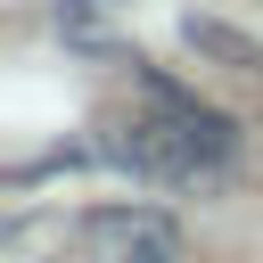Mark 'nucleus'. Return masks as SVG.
Wrapping results in <instances>:
<instances>
[{
	"label": "nucleus",
	"mask_w": 263,
	"mask_h": 263,
	"mask_svg": "<svg viewBox=\"0 0 263 263\" xmlns=\"http://www.w3.org/2000/svg\"><path fill=\"white\" fill-rule=\"evenodd\" d=\"M115 8L123 0H58V33L82 58H115Z\"/></svg>",
	"instance_id": "nucleus-3"
},
{
	"label": "nucleus",
	"mask_w": 263,
	"mask_h": 263,
	"mask_svg": "<svg viewBox=\"0 0 263 263\" xmlns=\"http://www.w3.org/2000/svg\"><path fill=\"white\" fill-rule=\"evenodd\" d=\"M189 49H205V58L238 66V74H255V66H263V49H255L247 33H230V25H214V16H189Z\"/></svg>",
	"instance_id": "nucleus-4"
},
{
	"label": "nucleus",
	"mask_w": 263,
	"mask_h": 263,
	"mask_svg": "<svg viewBox=\"0 0 263 263\" xmlns=\"http://www.w3.org/2000/svg\"><path fill=\"white\" fill-rule=\"evenodd\" d=\"M99 164H115V173H132L148 189H214L238 164V123L222 107H205L197 90L148 74V107L123 115V123H107Z\"/></svg>",
	"instance_id": "nucleus-1"
},
{
	"label": "nucleus",
	"mask_w": 263,
	"mask_h": 263,
	"mask_svg": "<svg viewBox=\"0 0 263 263\" xmlns=\"http://www.w3.org/2000/svg\"><path fill=\"white\" fill-rule=\"evenodd\" d=\"M74 238L90 263H181V222L156 205H90L74 214Z\"/></svg>",
	"instance_id": "nucleus-2"
}]
</instances>
